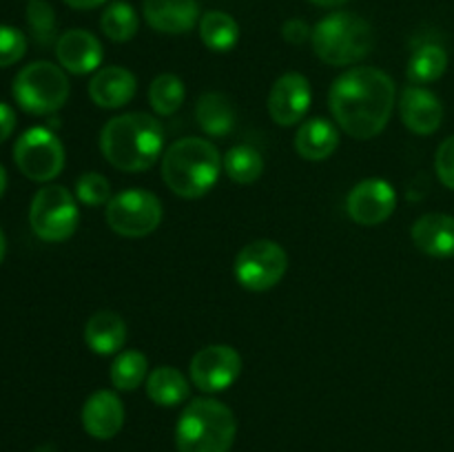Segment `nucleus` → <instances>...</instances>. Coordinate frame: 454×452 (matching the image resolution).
Returning a JSON list of instances; mask_svg holds the SVG:
<instances>
[{"label": "nucleus", "mask_w": 454, "mask_h": 452, "mask_svg": "<svg viewBox=\"0 0 454 452\" xmlns=\"http://www.w3.org/2000/svg\"><path fill=\"white\" fill-rule=\"evenodd\" d=\"M397 87L386 71L377 66H353L333 82L328 109L344 133L355 140L380 136L393 115Z\"/></svg>", "instance_id": "f257e3e1"}, {"label": "nucleus", "mask_w": 454, "mask_h": 452, "mask_svg": "<svg viewBox=\"0 0 454 452\" xmlns=\"http://www.w3.org/2000/svg\"><path fill=\"white\" fill-rule=\"evenodd\" d=\"M164 149V129L153 115L131 111L111 118L100 131V151L118 171H149Z\"/></svg>", "instance_id": "f03ea898"}, {"label": "nucleus", "mask_w": 454, "mask_h": 452, "mask_svg": "<svg viewBox=\"0 0 454 452\" xmlns=\"http://www.w3.org/2000/svg\"><path fill=\"white\" fill-rule=\"evenodd\" d=\"M222 155L211 140L182 137L162 155V180L184 199H198L217 184Z\"/></svg>", "instance_id": "7ed1b4c3"}, {"label": "nucleus", "mask_w": 454, "mask_h": 452, "mask_svg": "<svg viewBox=\"0 0 454 452\" xmlns=\"http://www.w3.org/2000/svg\"><path fill=\"white\" fill-rule=\"evenodd\" d=\"M238 434V421L226 403L198 397L186 403L176 425L177 452H229Z\"/></svg>", "instance_id": "20e7f679"}, {"label": "nucleus", "mask_w": 454, "mask_h": 452, "mask_svg": "<svg viewBox=\"0 0 454 452\" xmlns=\"http://www.w3.org/2000/svg\"><path fill=\"white\" fill-rule=\"evenodd\" d=\"M315 53L331 66H348L371 53L375 35L372 27L362 16L350 12L328 13L313 27Z\"/></svg>", "instance_id": "39448f33"}, {"label": "nucleus", "mask_w": 454, "mask_h": 452, "mask_svg": "<svg viewBox=\"0 0 454 452\" xmlns=\"http://www.w3.org/2000/svg\"><path fill=\"white\" fill-rule=\"evenodd\" d=\"M12 93L27 113L49 115L60 111L69 100V80L62 66L38 60L18 71Z\"/></svg>", "instance_id": "423d86ee"}, {"label": "nucleus", "mask_w": 454, "mask_h": 452, "mask_svg": "<svg viewBox=\"0 0 454 452\" xmlns=\"http://www.w3.org/2000/svg\"><path fill=\"white\" fill-rule=\"evenodd\" d=\"M78 222V204L65 186L47 184L31 199L29 224L43 242H65L75 233Z\"/></svg>", "instance_id": "0eeeda50"}, {"label": "nucleus", "mask_w": 454, "mask_h": 452, "mask_svg": "<svg viewBox=\"0 0 454 452\" xmlns=\"http://www.w3.org/2000/svg\"><path fill=\"white\" fill-rule=\"evenodd\" d=\"M105 217L111 230L122 238H146L162 222V202L146 189H127L109 199Z\"/></svg>", "instance_id": "6e6552de"}, {"label": "nucleus", "mask_w": 454, "mask_h": 452, "mask_svg": "<svg viewBox=\"0 0 454 452\" xmlns=\"http://www.w3.org/2000/svg\"><path fill=\"white\" fill-rule=\"evenodd\" d=\"M288 269V255L273 239H255L238 253L233 264L235 279L253 292L278 286Z\"/></svg>", "instance_id": "1a4fd4ad"}, {"label": "nucleus", "mask_w": 454, "mask_h": 452, "mask_svg": "<svg viewBox=\"0 0 454 452\" xmlns=\"http://www.w3.org/2000/svg\"><path fill=\"white\" fill-rule=\"evenodd\" d=\"M13 162L25 177L34 182H51L65 168V146L56 133L34 127L22 133L13 144Z\"/></svg>", "instance_id": "9d476101"}, {"label": "nucleus", "mask_w": 454, "mask_h": 452, "mask_svg": "<svg viewBox=\"0 0 454 452\" xmlns=\"http://www.w3.org/2000/svg\"><path fill=\"white\" fill-rule=\"evenodd\" d=\"M191 381L202 393H222L242 375V357L233 346H204L191 359Z\"/></svg>", "instance_id": "9b49d317"}, {"label": "nucleus", "mask_w": 454, "mask_h": 452, "mask_svg": "<svg viewBox=\"0 0 454 452\" xmlns=\"http://www.w3.org/2000/svg\"><path fill=\"white\" fill-rule=\"evenodd\" d=\"M397 208V191L381 177H368L346 198V213L359 226H377L388 220Z\"/></svg>", "instance_id": "f8f14e48"}, {"label": "nucleus", "mask_w": 454, "mask_h": 452, "mask_svg": "<svg viewBox=\"0 0 454 452\" xmlns=\"http://www.w3.org/2000/svg\"><path fill=\"white\" fill-rule=\"evenodd\" d=\"M310 102H313V89H310L309 78L291 71L275 80L269 93V113L279 127H293L304 120Z\"/></svg>", "instance_id": "ddd939ff"}, {"label": "nucleus", "mask_w": 454, "mask_h": 452, "mask_svg": "<svg viewBox=\"0 0 454 452\" xmlns=\"http://www.w3.org/2000/svg\"><path fill=\"white\" fill-rule=\"evenodd\" d=\"M399 118L408 131L417 136H433L443 122V105L430 89L411 84L399 96Z\"/></svg>", "instance_id": "4468645a"}, {"label": "nucleus", "mask_w": 454, "mask_h": 452, "mask_svg": "<svg viewBox=\"0 0 454 452\" xmlns=\"http://www.w3.org/2000/svg\"><path fill=\"white\" fill-rule=\"evenodd\" d=\"M102 49L100 40L84 29H69L56 40V58L65 71L74 75H87L100 69Z\"/></svg>", "instance_id": "2eb2a0df"}, {"label": "nucleus", "mask_w": 454, "mask_h": 452, "mask_svg": "<svg viewBox=\"0 0 454 452\" xmlns=\"http://www.w3.org/2000/svg\"><path fill=\"white\" fill-rule=\"evenodd\" d=\"M137 80L124 66H100L89 82V97L100 109H122L133 100Z\"/></svg>", "instance_id": "dca6fc26"}, {"label": "nucleus", "mask_w": 454, "mask_h": 452, "mask_svg": "<svg viewBox=\"0 0 454 452\" xmlns=\"http://www.w3.org/2000/svg\"><path fill=\"white\" fill-rule=\"evenodd\" d=\"M124 425V406L111 390H96L82 406V428L93 439H114Z\"/></svg>", "instance_id": "f3484780"}, {"label": "nucleus", "mask_w": 454, "mask_h": 452, "mask_svg": "<svg viewBox=\"0 0 454 452\" xmlns=\"http://www.w3.org/2000/svg\"><path fill=\"white\" fill-rule=\"evenodd\" d=\"M145 20L160 34H186L200 22L198 0H145Z\"/></svg>", "instance_id": "a211bd4d"}, {"label": "nucleus", "mask_w": 454, "mask_h": 452, "mask_svg": "<svg viewBox=\"0 0 454 452\" xmlns=\"http://www.w3.org/2000/svg\"><path fill=\"white\" fill-rule=\"evenodd\" d=\"M412 242L430 257H454V217L446 213H426L412 224Z\"/></svg>", "instance_id": "6ab92c4d"}, {"label": "nucleus", "mask_w": 454, "mask_h": 452, "mask_svg": "<svg viewBox=\"0 0 454 452\" xmlns=\"http://www.w3.org/2000/svg\"><path fill=\"white\" fill-rule=\"evenodd\" d=\"M293 146L300 158L309 160V162H322V160L331 158L340 146V131L326 118L304 120L297 129Z\"/></svg>", "instance_id": "aec40b11"}, {"label": "nucleus", "mask_w": 454, "mask_h": 452, "mask_svg": "<svg viewBox=\"0 0 454 452\" xmlns=\"http://www.w3.org/2000/svg\"><path fill=\"white\" fill-rule=\"evenodd\" d=\"M84 341L100 357L118 355L127 341V323L114 310H98L84 326Z\"/></svg>", "instance_id": "412c9836"}, {"label": "nucleus", "mask_w": 454, "mask_h": 452, "mask_svg": "<svg viewBox=\"0 0 454 452\" xmlns=\"http://www.w3.org/2000/svg\"><path fill=\"white\" fill-rule=\"evenodd\" d=\"M195 120L207 136L224 137L233 131L238 113H235V106L229 96L220 91H208L198 97Z\"/></svg>", "instance_id": "4be33fe9"}, {"label": "nucleus", "mask_w": 454, "mask_h": 452, "mask_svg": "<svg viewBox=\"0 0 454 452\" xmlns=\"http://www.w3.org/2000/svg\"><path fill=\"white\" fill-rule=\"evenodd\" d=\"M189 379L173 366H158L146 377V394L158 406H180L189 399Z\"/></svg>", "instance_id": "5701e85b"}, {"label": "nucleus", "mask_w": 454, "mask_h": 452, "mask_svg": "<svg viewBox=\"0 0 454 452\" xmlns=\"http://www.w3.org/2000/svg\"><path fill=\"white\" fill-rule=\"evenodd\" d=\"M200 38L211 51L226 53L238 44L239 25L231 13L208 12L200 18Z\"/></svg>", "instance_id": "b1692460"}, {"label": "nucleus", "mask_w": 454, "mask_h": 452, "mask_svg": "<svg viewBox=\"0 0 454 452\" xmlns=\"http://www.w3.org/2000/svg\"><path fill=\"white\" fill-rule=\"evenodd\" d=\"M448 69V53L442 44L426 43L411 53L406 74L412 84H428L442 78Z\"/></svg>", "instance_id": "393cba45"}, {"label": "nucleus", "mask_w": 454, "mask_h": 452, "mask_svg": "<svg viewBox=\"0 0 454 452\" xmlns=\"http://www.w3.org/2000/svg\"><path fill=\"white\" fill-rule=\"evenodd\" d=\"M222 167H224L226 175L238 184H253L264 173V158L255 146L235 144L222 158Z\"/></svg>", "instance_id": "a878e982"}, {"label": "nucleus", "mask_w": 454, "mask_h": 452, "mask_svg": "<svg viewBox=\"0 0 454 452\" xmlns=\"http://www.w3.org/2000/svg\"><path fill=\"white\" fill-rule=\"evenodd\" d=\"M149 377V359L140 350H122L111 363V384L118 390H136Z\"/></svg>", "instance_id": "bb28decb"}, {"label": "nucleus", "mask_w": 454, "mask_h": 452, "mask_svg": "<svg viewBox=\"0 0 454 452\" xmlns=\"http://www.w3.org/2000/svg\"><path fill=\"white\" fill-rule=\"evenodd\" d=\"M100 29L114 43H129L137 34V12L124 0H115L102 12Z\"/></svg>", "instance_id": "cd10ccee"}, {"label": "nucleus", "mask_w": 454, "mask_h": 452, "mask_svg": "<svg viewBox=\"0 0 454 452\" xmlns=\"http://www.w3.org/2000/svg\"><path fill=\"white\" fill-rule=\"evenodd\" d=\"M184 82L176 74H162L151 82L149 102L158 115H173L184 105Z\"/></svg>", "instance_id": "c85d7f7f"}, {"label": "nucleus", "mask_w": 454, "mask_h": 452, "mask_svg": "<svg viewBox=\"0 0 454 452\" xmlns=\"http://www.w3.org/2000/svg\"><path fill=\"white\" fill-rule=\"evenodd\" d=\"M27 22L35 43L43 47L56 43V12L51 4L44 0H31L27 7Z\"/></svg>", "instance_id": "c756f323"}, {"label": "nucleus", "mask_w": 454, "mask_h": 452, "mask_svg": "<svg viewBox=\"0 0 454 452\" xmlns=\"http://www.w3.org/2000/svg\"><path fill=\"white\" fill-rule=\"evenodd\" d=\"M75 198L87 207H102L111 199V184L105 175L96 171L82 173L75 182Z\"/></svg>", "instance_id": "7c9ffc66"}, {"label": "nucleus", "mask_w": 454, "mask_h": 452, "mask_svg": "<svg viewBox=\"0 0 454 452\" xmlns=\"http://www.w3.org/2000/svg\"><path fill=\"white\" fill-rule=\"evenodd\" d=\"M27 53V38L20 29L0 25V69L16 65Z\"/></svg>", "instance_id": "2f4dec72"}, {"label": "nucleus", "mask_w": 454, "mask_h": 452, "mask_svg": "<svg viewBox=\"0 0 454 452\" xmlns=\"http://www.w3.org/2000/svg\"><path fill=\"white\" fill-rule=\"evenodd\" d=\"M434 173L446 189L454 191V136L446 137L439 144L437 155H434Z\"/></svg>", "instance_id": "473e14b6"}, {"label": "nucleus", "mask_w": 454, "mask_h": 452, "mask_svg": "<svg viewBox=\"0 0 454 452\" xmlns=\"http://www.w3.org/2000/svg\"><path fill=\"white\" fill-rule=\"evenodd\" d=\"M282 35L288 44H304L313 38V29L300 18H291V20L284 22Z\"/></svg>", "instance_id": "72a5a7b5"}, {"label": "nucleus", "mask_w": 454, "mask_h": 452, "mask_svg": "<svg viewBox=\"0 0 454 452\" xmlns=\"http://www.w3.org/2000/svg\"><path fill=\"white\" fill-rule=\"evenodd\" d=\"M16 129V111L9 105L0 102V142L7 140Z\"/></svg>", "instance_id": "f704fd0d"}, {"label": "nucleus", "mask_w": 454, "mask_h": 452, "mask_svg": "<svg viewBox=\"0 0 454 452\" xmlns=\"http://www.w3.org/2000/svg\"><path fill=\"white\" fill-rule=\"evenodd\" d=\"M65 3L74 9H96L105 4L106 0H65Z\"/></svg>", "instance_id": "c9c22d12"}, {"label": "nucleus", "mask_w": 454, "mask_h": 452, "mask_svg": "<svg viewBox=\"0 0 454 452\" xmlns=\"http://www.w3.org/2000/svg\"><path fill=\"white\" fill-rule=\"evenodd\" d=\"M310 3L319 4V7H340V4H346L348 0H310Z\"/></svg>", "instance_id": "e433bc0d"}, {"label": "nucleus", "mask_w": 454, "mask_h": 452, "mask_svg": "<svg viewBox=\"0 0 454 452\" xmlns=\"http://www.w3.org/2000/svg\"><path fill=\"white\" fill-rule=\"evenodd\" d=\"M4 189H7V173H4L3 164H0V198H3Z\"/></svg>", "instance_id": "4c0bfd02"}, {"label": "nucleus", "mask_w": 454, "mask_h": 452, "mask_svg": "<svg viewBox=\"0 0 454 452\" xmlns=\"http://www.w3.org/2000/svg\"><path fill=\"white\" fill-rule=\"evenodd\" d=\"M4 253H7V239H4L3 229H0V261L4 260Z\"/></svg>", "instance_id": "58836bf2"}]
</instances>
